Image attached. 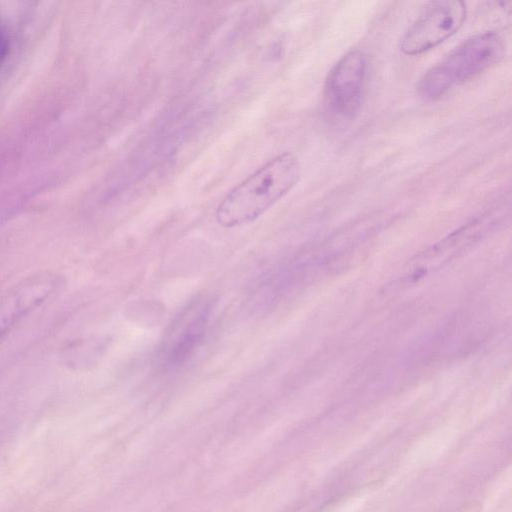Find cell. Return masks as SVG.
<instances>
[{
	"label": "cell",
	"mask_w": 512,
	"mask_h": 512,
	"mask_svg": "<svg viewBox=\"0 0 512 512\" xmlns=\"http://www.w3.org/2000/svg\"><path fill=\"white\" fill-rule=\"evenodd\" d=\"M206 307L197 308L184 315L163 348L162 360L168 367L184 363L200 344L207 327Z\"/></svg>",
	"instance_id": "6"
},
{
	"label": "cell",
	"mask_w": 512,
	"mask_h": 512,
	"mask_svg": "<svg viewBox=\"0 0 512 512\" xmlns=\"http://www.w3.org/2000/svg\"><path fill=\"white\" fill-rule=\"evenodd\" d=\"M368 62L360 50L343 55L329 71L324 85L328 110L343 119L352 118L364 99Z\"/></svg>",
	"instance_id": "3"
},
{
	"label": "cell",
	"mask_w": 512,
	"mask_h": 512,
	"mask_svg": "<svg viewBox=\"0 0 512 512\" xmlns=\"http://www.w3.org/2000/svg\"><path fill=\"white\" fill-rule=\"evenodd\" d=\"M300 174L294 154L275 156L223 197L215 211L216 222L235 228L257 220L297 184Z\"/></svg>",
	"instance_id": "1"
},
{
	"label": "cell",
	"mask_w": 512,
	"mask_h": 512,
	"mask_svg": "<svg viewBox=\"0 0 512 512\" xmlns=\"http://www.w3.org/2000/svg\"><path fill=\"white\" fill-rule=\"evenodd\" d=\"M466 15V4L463 1L430 3L402 36L401 51L406 55H417L436 47L462 27Z\"/></svg>",
	"instance_id": "4"
},
{
	"label": "cell",
	"mask_w": 512,
	"mask_h": 512,
	"mask_svg": "<svg viewBox=\"0 0 512 512\" xmlns=\"http://www.w3.org/2000/svg\"><path fill=\"white\" fill-rule=\"evenodd\" d=\"M62 285L63 277L48 271L28 276L14 285L0 300V342Z\"/></svg>",
	"instance_id": "5"
},
{
	"label": "cell",
	"mask_w": 512,
	"mask_h": 512,
	"mask_svg": "<svg viewBox=\"0 0 512 512\" xmlns=\"http://www.w3.org/2000/svg\"><path fill=\"white\" fill-rule=\"evenodd\" d=\"M9 53V39L4 27L0 24V67Z\"/></svg>",
	"instance_id": "7"
},
{
	"label": "cell",
	"mask_w": 512,
	"mask_h": 512,
	"mask_svg": "<svg viewBox=\"0 0 512 512\" xmlns=\"http://www.w3.org/2000/svg\"><path fill=\"white\" fill-rule=\"evenodd\" d=\"M504 50V42L495 32H485L466 40L422 76L418 94L425 100L442 97L453 87L496 64Z\"/></svg>",
	"instance_id": "2"
}]
</instances>
